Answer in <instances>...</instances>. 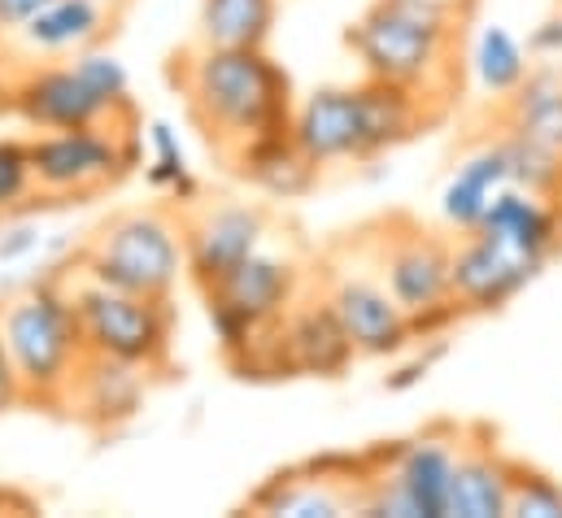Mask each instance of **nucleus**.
Instances as JSON below:
<instances>
[{
	"label": "nucleus",
	"mask_w": 562,
	"mask_h": 518,
	"mask_svg": "<svg viewBox=\"0 0 562 518\" xmlns=\"http://www.w3.org/2000/svg\"><path fill=\"white\" fill-rule=\"evenodd\" d=\"M462 18L458 9L375 0L349 31L345 44L362 61V79H380L431 101H445L462 79Z\"/></svg>",
	"instance_id": "1"
},
{
	"label": "nucleus",
	"mask_w": 562,
	"mask_h": 518,
	"mask_svg": "<svg viewBox=\"0 0 562 518\" xmlns=\"http://www.w3.org/2000/svg\"><path fill=\"white\" fill-rule=\"evenodd\" d=\"M431 123L427 101L380 83H340V88H318L292 110V139L301 153L323 170V166H345V161H375L406 139H415Z\"/></svg>",
	"instance_id": "2"
},
{
	"label": "nucleus",
	"mask_w": 562,
	"mask_h": 518,
	"mask_svg": "<svg viewBox=\"0 0 562 518\" xmlns=\"http://www.w3.org/2000/svg\"><path fill=\"white\" fill-rule=\"evenodd\" d=\"M179 83L188 92L192 119L214 144L232 153L292 127V88L288 75L267 57V48L201 44L179 66Z\"/></svg>",
	"instance_id": "3"
},
{
	"label": "nucleus",
	"mask_w": 562,
	"mask_h": 518,
	"mask_svg": "<svg viewBox=\"0 0 562 518\" xmlns=\"http://www.w3.org/2000/svg\"><path fill=\"white\" fill-rule=\"evenodd\" d=\"M0 336L9 345V358L18 367V380H22L26 396L66 401V392L88 358L79 314H75V301L66 292H57L53 283L22 292L0 314Z\"/></svg>",
	"instance_id": "4"
},
{
	"label": "nucleus",
	"mask_w": 562,
	"mask_h": 518,
	"mask_svg": "<svg viewBox=\"0 0 562 518\" xmlns=\"http://www.w3.org/2000/svg\"><path fill=\"white\" fill-rule=\"evenodd\" d=\"M292 305H296V266L267 249L245 258L214 288H205V314L214 340L232 362H240L271 327H280Z\"/></svg>",
	"instance_id": "5"
},
{
	"label": "nucleus",
	"mask_w": 562,
	"mask_h": 518,
	"mask_svg": "<svg viewBox=\"0 0 562 518\" xmlns=\"http://www.w3.org/2000/svg\"><path fill=\"white\" fill-rule=\"evenodd\" d=\"M70 301H75L88 353L119 358V362H132L144 371H157L170 358L175 314L161 296H140V292H123V288L83 279L70 292Z\"/></svg>",
	"instance_id": "6"
},
{
	"label": "nucleus",
	"mask_w": 562,
	"mask_h": 518,
	"mask_svg": "<svg viewBox=\"0 0 562 518\" xmlns=\"http://www.w3.org/2000/svg\"><path fill=\"white\" fill-rule=\"evenodd\" d=\"M183 270H188L183 232H175L170 218L148 210L105 223L88 249V279L123 292H140V296L166 301Z\"/></svg>",
	"instance_id": "7"
},
{
	"label": "nucleus",
	"mask_w": 562,
	"mask_h": 518,
	"mask_svg": "<svg viewBox=\"0 0 562 518\" xmlns=\"http://www.w3.org/2000/svg\"><path fill=\"white\" fill-rule=\"evenodd\" d=\"M380 279L415 323V340L462 318L453 301V245L423 227H393L380 249Z\"/></svg>",
	"instance_id": "8"
},
{
	"label": "nucleus",
	"mask_w": 562,
	"mask_h": 518,
	"mask_svg": "<svg viewBox=\"0 0 562 518\" xmlns=\"http://www.w3.org/2000/svg\"><path fill=\"white\" fill-rule=\"evenodd\" d=\"M136 161V139L119 127L48 131L31 144L35 188L48 201H88L119 183Z\"/></svg>",
	"instance_id": "9"
},
{
	"label": "nucleus",
	"mask_w": 562,
	"mask_h": 518,
	"mask_svg": "<svg viewBox=\"0 0 562 518\" xmlns=\"http://www.w3.org/2000/svg\"><path fill=\"white\" fill-rule=\"evenodd\" d=\"M458 471V440L419 436L402 444L389 471L371 475L358 488V515L371 518H449Z\"/></svg>",
	"instance_id": "10"
},
{
	"label": "nucleus",
	"mask_w": 562,
	"mask_h": 518,
	"mask_svg": "<svg viewBox=\"0 0 562 518\" xmlns=\"http://www.w3.org/2000/svg\"><path fill=\"white\" fill-rule=\"evenodd\" d=\"M22 123L40 131H79V127H119L132 123V110H119L75 61L31 70L13 83V105Z\"/></svg>",
	"instance_id": "11"
},
{
	"label": "nucleus",
	"mask_w": 562,
	"mask_h": 518,
	"mask_svg": "<svg viewBox=\"0 0 562 518\" xmlns=\"http://www.w3.org/2000/svg\"><path fill=\"white\" fill-rule=\"evenodd\" d=\"M546 261L528 258L484 232H462L453 240V301L462 314L506 309L528 283H537Z\"/></svg>",
	"instance_id": "12"
},
{
	"label": "nucleus",
	"mask_w": 562,
	"mask_h": 518,
	"mask_svg": "<svg viewBox=\"0 0 562 518\" xmlns=\"http://www.w3.org/2000/svg\"><path fill=\"white\" fill-rule=\"evenodd\" d=\"M327 305L336 309L345 336L362 358H397L415 340L411 314L397 305L380 274H336L327 288Z\"/></svg>",
	"instance_id": "13"
},
{
	"label": "nucleus",
	"mask_w": 562,
	"mask_h": 518,
	"mask_svg": "<svg viewBox=\"0 0 562 518\" xmlns=\"http://www.w3.org/2000/svg\"><path fill=\"white\" fill-rule=\"evenodd\" d=\"M267 218L258 205H210L201 218L188 223L183 232V254H188V274L205 288H214L223 274H232L245 258L262 249Z\"/></svg>",
	"instance_id": "14"
},
{
	"label": "nucleus",
	"mask_w": 562,
	"mask_h": 518,
	"mask_svg": "<svg viewBox=\"0 0 562 518\" xmlns=\"http://www.w3.org/2000/svg\"><path fill=\"white\" fill-rule=\"evenodd\" d=\"M280 336V358L288 375H318V380H336L349 371V362L358 358L353 340L345 336L336 309L323 301H296L276 327Z\"/></svg>",
	"instance_id": "15"
},
{
	"label": "nucleus",
	"mask_w": 562,
	"mask_h": 518,
	"mask_svg": "<svg viewBox=\"0 0 562 518\" xmlns=\"http://www.w3.org/2000/svg\"><path fill=\"white\" fill-rule=\"evenodd\" d=\"M475 232H484V236H493V240L550 266L562 254V205L550 196L524 192V188H506L488 205V214L480 218Z\"/></svg>",
	"instance_id": "16"
},
{
	"label": "nucleus",
	"mask_w": 562,
	"mask_h": 518,
	"mask_svg": "<svg viewBox=\"0 0 562 518\" xmlns=\"http://www.w3.org/2000/svg\"><path fill=\"white\" fill-rule=\"evenodd\" d=\"M510 188V166H506V148L502 139L475 148L471 157H462L453 166V174L445 179L440 188V218L445 227H453L458 236L462 232H475L480 218L488 214V205Z\"/></svg>",
	"instance_id": "17"
},
{
	"label": "nucleus",
	"mask_w": 562,
	"mask_h": 518,
	"mask_svg": "<svg viewBox=\"0 0 562 518\" xmlns=\"http://www.w3.org/2000/svg\"><path fill=\"white\" fill-rule=\"evenodd\" d=\"M515 471H519V462H510L493 440L458 444L449 518H506L510 515Z\"/></svg>",
	"instance_id": "18"
},
{
	"label": "nucleus",
	"mask_w": 562,
	"mask_h": 518,
	"mask_svg": "<svg viewBox=\"0 0 562 518\" xmlns=\"http://www.w3.org/2000/svg\"><path fill=\"white\" fill-rule=\"evenodd\" d=\"M144 367L132 362H119V358H101V353H88L75 384L66 392V401L79 405V414L97 427H114V423H127L144 401Z\"/></svg>",
	"instance_id": "19"
},
{
	"label": "nucleus",
	"mask_w": 562,
	"mask_h": 518,
	"mask_svg": "<svg viewBox=\"0 0 562 518\" xmlns=\"http://www.w3.org/2000/svg\"><path fill=\"white\" fill-rule=\"evenodd\" d=\"M502 123L506 135L562 153V61H541L528 70V79L506 97Z\"/></svg>",
	"instance_id": "20"
},
{
	"label": "nucleus",
	"mask_w": 562,
	"mask_h": 518,
	"mask_svg": "<svg viewBox=\"0 0 562 518\" xmlns=\"http://www.w3.org/2000/svg\"><path fill=\"white\" fill-rule=\"evenodd\" d=\"M114 13L97 0H53L44 13H35L18 35L26 40V48L35 53H83L97 48L110 35Z\"/></svg>",
	"instance_id": "21"
},
{
	"label": "nucleus",
	"mask_w": 562,
	"mask_h": 518,
	"mask_svg": "<svg viewBox=\"0 0 562 518\" xmlns=\"http://www.w3.org/2000/svg\"><path fill=\"white\" fill-rule=\"evenodd\" d=\"M232 157H236V166H240L245 179H254L258 188H267L276 196H301L318 179V166L301 153V144L292 139V131L262 135V139L236 148Z\"/></svg>",
	"instance_id": "22"
},
{
	"label": "nucleus",
	"mask_w": 562,
	"mask_h": 518,
	"mask_svg": "<svg viewBox=\"0 0 562 518\" xmlns=\"http://www.w3.org/2000/svg\"><path fill=\"white\" fill-rule=\"evenodd\" d=\"M467 61H471V75H475L480 92L506 101V97L528 79V70H532L537 57L528 53V44H524L510 26H502V22H484V26L475 31V40H471Z\"/></svg>",
	"instance_id": "23"
},
{
	"label": "nucleus",
	"mask_w": 562,
	"mask_h": 518,
	"mask_svg": "<svg viewBox=\"0 0 562 518\" xmlns=\"http://www.w3.org/2000/svg\"><path fill=\"white\" fill-rule=\"evenodd\" d=\"M201 44L267 48L276 31V0H201Z\"/></svg>",
	"instance_id": "24"
},
{
	"label": "nucleus",
	"mask_w": 562,
	"mask_h": 518,
	"mask_svg": "<svg viewBox=\"0 0 562 518\" xmlns=\"http://www.w3.org/2000/svg\"><path fill=\"white\" fill-rule=\"evenodd\" d=\"M362 484H331V480H296L288 475L258 497V510L271 518H336L358 510Z\"/></svg>",
	"instance_id": "25"
},
{
	"label": "nucleus",
	"mask_w": 562,
	"mask_h": 518,
	"mask_svg": "<svg viewBox=\"0 0 562 518\" xmlns=\"http://www.w3.org/2000/svg\"><path fill=\"white\" fill-rule=\"evenodd\" d=\"M502 148H506V166H510V188L550 196L562 205V153L541 148L532 139H519V135H502Z\"/></svg>",
	"instance_id": "26"
},
{
	"label": "nucleus",
	"mask_w": 562,
	"mask_h": 518,
	"mask_svg": "<svg viewBox=\"0 0 562 518\" xmlns=\"http://www.w3.org/2000/svg\"><path fill=\"white\" fill-rule=\"evenodd\" d=\"M148 183L153 188H166V192H175L179 201H188V196H196V179H192V166H188V157H183V144H179V135L166 127V123H148Z\"/></svg>",
	"instance_id": "27"
},
{
	"label": "nucleus",
	"mask_w": 562,
	"mask_h": 518,
	"mask_svg": "<svg viewBox=\"0 0 562 518\" xmlns=\"http://www.w3.org/2000/svg\"><path fill=\"white\" fill-rule=\"evenodd\" d=\"M506 518H562V484L554 475L519 462L515 488H510V515Z\"/></svg>",
	"instance_id": "28"
},
{
	"label": "nucleus",
	"mask_w": 562,
	"mask_h": 518,
	"mask_svg": "<svg viewBox=\"0 0 562 518\" xmlns=\"http://www.w3.org/2000/svg\"><path fill=\"white\" fill-rule=\"evenodd\" d=\"M31 196H40V188H35V166H31V144H22V139H0V214L22 210Z\"/></svg>",
	"instance_id": "29"
},
{
	"label": "nucleus",
	"mask_w": 562,
	"mask_h": 518,
	"mask_svg": "<svg viewBox=\"0 0 562 518\" xmlns=\"http://www.w3.org/2000/svg\"><path fill=\"white\" fill-rule=\"evenodd\" d=\"M528 53H532L537 61H562V9L559 13H550V18L532 31Z\"/></svg>",
	"instance_id": "30"
},
{
	"label": "nucleus",
	"mask_w": 562,
	"mask_h": 518,
	"mask_svg": "<svg viewBox=\"0 0 562 518\" xmlns=\"http://www.w3.org/2000/svg\"><path fill=\"white\" fill-rule=\"evenodd\" d=\"M53 0H0V35H18L35 13H44Z\"/></svg>",
	"instance_id": "31"
},
{
	"label": "nucleus",
	"mask_w": 562,
	"mask_h": 518,
	"mask_svg": "<svg viewBox=\"0 0 562 518\" xmlns=\"http://www.w3.org/2000/svg\"><path fill=\"white\" fill-rule=\"evenodd\" d=\"M18 401H26V392H22L13 358H9V345H4V336H0V414H9Z\"/></svg>",
	"instance_id": "32"
},
{
	"label": "nucleus",
	"mask_w": 562,
	"mask_h": 518,
	"mask_svg": "<svg viewBox=\"0 0 562 518\" xmlns=\"http://www.w3.org/2000/svg\"><path fill=\"white\" fill-rule=\"evenodd\" d=\"M40 232L35 227H9L4 236H0V261H18L26 258V254H35L40 249Z\"/></svg>",
	"instance_id": "33"
},
{
	"label": "nucleus",
	"mask_w": 562,
	"mask_h": 518,
	"mask_svg": "<svg viewBox=\"0 0 562 518\" xmlns=\"http://www.w3.org/2000/svg\"><path fill=\"white\" fill-rule=\"evenodd\" d=\"M13 83H18V79L0 66V110H4V105H13Z\"/></svg>",
	"instance_id": "34"
},
{
	"label": "nucleus",
	"mask_w": 562,
	"mask_h": 518,
	"mask_svg": "<svg viewBox=\"0 0 562 518\" xmlns=\"http://www.w3.org/2000/svg\"><path fill=\"white\" fill-rule=\"evenodd\" d=\"M415 4H440V9H458V13L471 9V0H415Z\"/></svg>",
	"instance_id": "35"
},
{
	"label": "nucleus",
	"mask_w": 562,
	"mask_h": 518,
	"mask_svg": "<svg viewBox=\"0 0 562 518\" xmlns=\"http://www.w3.org/2000/svg\"><path fill=\"white\" fill-rule=\"evenodd\" d=\"M97 4H105L110 13H119V9H123V4H132V0H97Z\"/></svg>",
	"instance_id": "36"
}]
</instances>
